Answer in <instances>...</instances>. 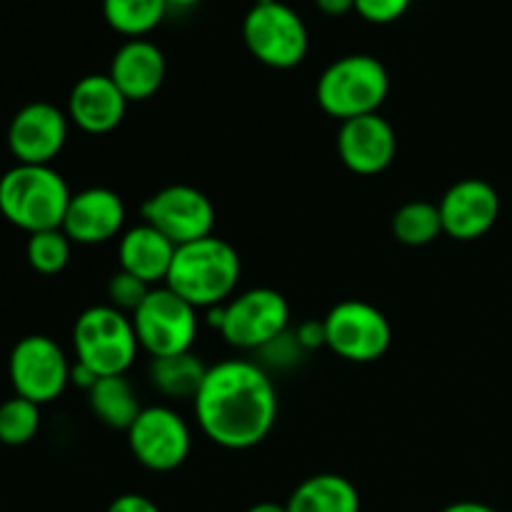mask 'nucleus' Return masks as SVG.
I'll return each mask as SVG.
<instances>
[{"label":"nucleus","instance_id":"obj_1","mask_svg":"<svg viewBox=\"0 0 512 512\" xmlns=\"http://www.w3.org/2000/svg\"><path fill=\"white\" fill-rule=\"evenodd\" d=\"M193 405L210 443L225 450H250L268 438L278 420V388L260 363L223 360L210 365Z\"/></svg>","mask_w":512,"mask_h":512},{"label":"nucleus","instance_id":"obj_2","mask_svg":"<svg viewBox=\"0 0 512 512\" xmlns=\"http://www.w3.org/2000/svg\"><path fill=\"white\" fill-rule=\"evenodd\" d=\"M240 270L238 250L228 240L208 235L175 248L165 285L193 308H218L238 288Z\"/></svg>","mask_w":512,"mask_h":512},{"label":"nucleus","instance_id":"obj_3","mask_svg":"<svg viewBox=\"0 0 512 512\" xmlns=\"http://www.w3.org/2000/svg\"><path fill=\"white\" fill-rule=\"evenodd\" d=\"M70 193L53 165H23L5 170L0 178V215L28 235L63 228Z\"/></svg>","mask_w":512,"mask_h":512},{"label":"nucleus","instance_id":"obj_4","mask_svg":"<svg viewBox=\"0 0 512 512\" xmlns=\"http://www.w3.org/2000/svg\"><path fill=\"white\" fill-rule=\"evenodd\" d=\"M388 93V70L375 55L365 53L345 55L330 63L315 85V98L323 113L340 123L378 113Z\"/></svg>","mask_w":512,"mask_h":512},{"label":"nucleus","instance_id":"obj_5","mask_svg":"<svg viewBox=\"0 0 512 512\" xmlns=\"http://www.w3.org/2000/svg\"><path fill=\"white\" fill-rule=\"evenodd\" d=\"M75 360L98 378L125 375L138 358V335L133 318L113 305H93L83 310L73 328Z\"/></svg>","mask_w":512,"mask_h":512},{"label":"nucleus","instance_id":"obj_6","mask_svg":"<svg viewBox=\"0 0 512 512\" xmlns=\"http://www.w3.org/2000/svg\"><path fill=\"white\" fill-rule=\"evenodd\" d=\"M250 55L275 70H290L308 55L310 35L303 18L280 0H255L243 20Z\"/></svg>","mask_w":512,"mask_h":512},{"label":"nucleus","instance_id":"obj_7","mask_svg":"<svg viewBox=\"0 0 512 512\" xmlns=\"http://www.w3.org/2000/svg\"><path fill=\"white\" fill-rule=\"evenodd\" d=\"M290 305L273 288H253L240 293L228 305L210 308V325H218L223 338L238 350H255L288 330Z\"/></svg>","mask_w":512,"mask_h":512},{"label":"nucleus","instance_id":"obj_8","mask_svg":"<svg viewBox=\"0 0 512 512\" xmlns=\"http://www.w3.org/2000/svg\"><path fill=\"white\" fill-rule=\"evenodd\" d=\"M138 343L150 358L188 353L198 338V308L180 298L168 285H158L148 293L133 315Z\"/></svg>","mask_w":512,"mask_h":512},{"label":"nucleus","instance_id":"obj_9","mask_svg":"<svg viewBox=\"0 0 512 512\" xmlns=\"http://www.w3.org/2000/svg\"><path fill=\"white\" fill-rule=\"evenodd\" d=\"M325 345L348 363H375L393 343L383 310L365 300H343L325 315Z\"/></svg>","mask_w":512,"mask_h":512},{"label":"nucleus","instance_id":"obj_10","mask_svg":"<svg viewBox=\"0 0 512 512\" xmlns=\"http://www.w3.org/2000/svg\"><path fill=\"white\" fill-rule=\"evenodd\" d=\"M68 355L48 335H28L18 340L8 358V375L15 395L35 405L53 403L70 385Z\"/></svg>","mask_w":512,"mask_h":512},{"label":"nucleus","instance_id":"obj_11","mask_svg":"<svg viewBox=\"0 0 512 512\" xmlns=\"http://www.w3.org/2000/svg\"><path fill=\"white\" fill-rule=\"evenodd\" d=\"M143 223L153 225L178 248L213 235L215 205L193 185H165L143 203Z\"/></svg>","mask_w":512,"mask_h":512},{"label":"nucleus","instance_id":"obj_12","mask_svg":"<svg viewBox=\"0 0 512 512\" xmlns=\"http://www.w3.org/2000/svg\"><path fill=\"white\" fill-rule=\"evenodd\" d=\"M133 458L153 473H170L188 460L193 435L188 423L168 405H150L140 410L128 428Z\"/></svg>","mask_w":512,"mask_h":512},{"label":"nucleus","instance_id":"obj_13","mask_svg":"<svg viewBox=\"0 0 512 512\" xmlns=\"http://www.w3.org/2000/svg\"><path fill=\"white\" fill-rule=\"evenodd\" d=\"M68 113L53 103H28L8 125V148L23 165H50L68 143Z\"/></svg>","mask_w":512,"mask_h":512},{"label":"nucleus","instance_id":"obj_14","mask_svg":"<svg viewBox=\"0 0 512 512\" xmlns=\"http://www.w3.org/2000/svg\"><path fill=\"white\" fill-rule=\"evenodd\" d=\"M443 233L460 243H473L495 228L500 218V195L488 180L465 178L450 185L438 203Z\"/></svg>","mask_w":512,"mask_h":512},{"label":"nucleus","instance_id":"obj_15","mask_svg":"<svg viewBox=\"0 0 512 512\" xmlns=\"http://www.w3.org/2000/svg\"><path fill=\"white\" fill-rule=\"evenodd\" d=\"M125 218H128L125 203L115 190L85 188L70 198L63 233L68 235L70 243L100 245L123 233Z\"/></svg>","mask_w":512,"mask_h":512},{"label":"nucleus","instance_id":"obj_16","mask_svg":"<svg viewBox=\"0 0 512 512\" xmlns=\"http://www.w3.org/2000/svg\"><path fill=\"white\" fill-rule=\"evenodd\" d=\"M398 138L380 113L340 123L338 155L345 168L358 175H378L393 163Z\"/></svg>","mask_w":512,"mask_h":512},{"label":"nucleus","instance_id":"obj_17","mask_svg":"<svg viewBox=\"0 0 512 512\" xmlns=\"http://www.w3.org/2000/svg\"><path fill=\"white\" fill-rule=\"evenodd\" d=\"M128 110V98L110 75L93 73L73 85L68 98V118L83 133L105 135L118 128Z\"/></svg>","mask_w":512,"mask_h":512},{"label":"nucleus","instance_id":"obj_18","mask_svg":"<svg viewBox=\"0 0 512 512\" xmlns=\"http://www.w3.org/2000/svg\"><path fill=\"white\" fill-rule=\"evenodd\" d=\"M165 73H168V63H165L163 50L148 38L125 40L115 50L108 70V75L118 85L120 93L128 98V103L153 98L163 88Z\"/></svg>","mask_w":512,"mask_h":512},{"label":"nucleus","instance_id":"obj_19","mask_svg":"<svg viewBox=\"0 0 512 512\" xmlns=\"http://www.w3.org/2000/svg\"><path fill=\"white\" fill-rule=\"evenodd\" d=\"M175 245L165 238L160 230H155L153 225L140 223L135 228L125 230L120 235L118 243V260L120 270L135 275L143 283H148L150 288L163 283L170 273V265H173Z\"/></svg>","mask_w":512,"mask_h":512},{"label":"nucleus","instance_id":"obj_20","mask_svg":"<svg viewBox=\"0 0 512 512\" xmlns=\"http://www.w3.org/2000/svg\"><path fill=\"white\" fill-rule=\"evenodd\" d=\"M288 512H360V493L338 473H318L298 485L285 503Z\"/></svg>","mask_w":512,"mask_h":512},{"label":"nucleus","instance_id":"obj_21","mask_svg":"<svg viewBox=\"0 0 512 512\" xmlns=\"http://www.w3.org/2000/svg\"><path fill=\"white\" fill-rule=\"evenodd\" d=\"M88 403L100 423L115 430H125V433H128V428L135 423L140 410H143L138 395H135V388L125 375L100 378L88 390Z\"/></svg>","mask_w":512,"mask_h":512},{"label":"nucleus","instance_id":"obj_22","mask_svg":"<svg viewBox=\"0 0 512 512\" xmlns=\"http://www.w3.org/2000/svg\"><path fill=\"white\" fill-rule=\"evenodd\" d=\"M205 375H208V365L193 350L168 355V358H153L150 363V383L158 393L173 400L195 398Z\"/></svg>","mask_w":512,"mask_h":512},{"label":"nucleus","instance_id":"obj_23","mask_svg":"<svg viewBox=\"0 0 512 512\" xmlns=\"http://www.w3.org/2000/svg\"><path fill=\"white\" fill-rule=\"evenodd\" d=\"M168 10L165 0H103L105 23L128 40L153 33Z\"/></svg>","mask_w":512,"mask_h":512},{"label":"nucleus","instance_id":"obj_24","mask_svg":"<svg viewBox=\"0 0 512 512\" xmlns=\"http://www.w3.org/2000/svg\"><path fill=\"white\" fill-rule=\"evenodd\" d=\"M393 235L398 243L410 248H423L443 235L440 208L430 200H410L393 215Z\"/></svg>","mask_w":512,"mask_h":512},{"label":"nucleus","instance_id":"obj_25","mask_svg":"<svg viewBox=\"0 0 512 512\" xmlns=\"http://www.w3.org/2000/svg\"><path fill=\"white\" fill-rule=\"evenodd\" d=\"M40 430V405L20 395L0 403V443L18 448L30 443Z\"/></svg>","mask_w":512,"mask_h":512},{"label":"nucleus","instance_id":"obj_26","mask_svg":"<svg viewBox=\"0 0 512 512\" xmlns=\"http://www.w3.org/2000/svg\"><path fill=\"white\" fill-rule=\"evenodd\" d=\"M70 243L68 235L63 233V228L55 230H43V233L28 235V245H25V255H28L30 268L38 270L43 275H55L68 265Z\"/></svg>","mask_w":512,"mask_h":512},{"label":"nucleus","instance_id":"obj_27","mask_svg":"<svg viewBox=\"0 0 512 512\" xmlns=\"http://www.w3.org/2000/svg\"><path fill=\"white\" fill-rule=\"evenodd\" d=\"M150 290L153 288H150L148 283H143V280L135 278V275L125 273V270H118V273L108 280L110 305L128 315H133L135 310L143 305V300L148 298Z\"/></svg>","mask_w":512,"mask_h":512},{"label":"nucleus","instance_id":"obj_28","mask_svg":"<svg viewBox=\"0 0 512 512\" xmlns=\"http://www.w3.org/2000/svg\"><path fill=\"white\" fill-rule=\"evenodd\" d=\"M260 355H263V368H278V370H288V368H295V365L300 363V358L305 355V348L298 343V335L290 333V330H285L283 335H278L275 340H270L265 348L258 350Z\"/></svg>","mask_w":512,"mask_h":512},{"label":"nucleus","instance_id":"obj_29","mask_svg":"<svg viewBox=\"0 0 512 512\" xmlns=\"http://www.w3.org/2000/svg\"><path fill=\"white\" fill-rule=\"evenodd\" d=\"M413 0H355V13L363 20L375 25L395 23L408 13Z\"/></svg>","mask_w":512,"mask_h":512},{"label":"nucleus","instance_id":"obj_30","mask_svg":"<svg viewBox=\"0 0 512 512\" xmlns=\"http://www.w3.org/2000/svg\"><path fill=\"white\" fill-rule=\"evenodd\" d=\"M105 512H160V508L153 503V500L145 498V495L125 493V495H118Z\"/></svg>","mask_w":512,"mask_h":512},{"label":"nucleus","instance_id":"obj_31","mask_svg":"<svg viewBox=\"0 0 512 512\" xmlns=\"http://www.w3.org/2000/svg\"><path fill=\"white\" fill-rule=\"evenodd\" d=\"M295 335H298V343L303 345L305 353H310V350L315 348H323L325 345V323L323 320H305V323L298 325V330H295Z\"/></svg>","mask_w":512,"mask_h":512},{"label":"nucleus","instance_id":"obj_32","mask_svg":"<svg viewBox=\"0 0 512 512\" xmlns=\"http://www.w3.org/2000/svg\"><path fill=\"white\" fill-rule=\"evenodd\" d=\"M98 380L100 378L93 373V370L85 368L83 363H78V360H75L73 370H70V383L78 385V388H83V390H90L95 383H98Z\"/></svg>","mask_w":512,"mask_h":512},{"label":"nucleus","instance_id":"obj_33","mask_svg":"<svg viewBox=\"0 0 512 512\" xmlns=\"http://www.w3.org/2000/svg\"><path fill=\"white\" fill-rule=\"evenodd\" d=\"M313 3L318 5V10H323L325 15H333V18L355 10V0H313Z\"/></svg>","mask_w":512,"mask_h":512},{"label":"nucleus","instance_id":"obj_34","mask_svg":"<svg viewBox=\"0 0 512 512\" xmlns=\"http://www.w3.org/2000/svg\"><path fill=\"white\" fill-rule=\"evenodd\" d=\"M440 512H498V510L490 508V505L485 503H478V500H460V503L448 505V508H443Z\"/></svg>","mask_w":512,"mask_h":512},{"label":"nucleus","instance_id":"obj_35","mask_svg":"<svg viewBox=\"0 0 512 512\" xmlns=\"http://www.w3.org/2000/svg\"><path fill=\"white\" fill-rule=\"evenodd\" d=\"M248 512H288L285 505H278V503H258L253 505Z\"/></svg>","mask_w":512,"mask_h":512},{"label":"nucleus","instance_id":"obj_36","mask_svg":"<svg viewBox=\"0 0 512 512\" xmlns=\"http://www.w3.org/2000/svg\"><path fill=\"white\" fill-rule=\"evenodd\" d=\"M165 3H168V8L170 10H188V8H193V5H198L200 0H165Z\"/></svg>","mask_w":512,"mask_h":512}]
</instances>
